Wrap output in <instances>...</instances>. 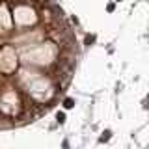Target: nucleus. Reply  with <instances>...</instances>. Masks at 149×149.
Returning <instances> with one entry per match:
<instances>
[{"mask_svg":"<svg viewBox=\"0 0 149 149\" xmlns=\"http://www.w3.org/2000/svg\"><path fill=\"white\" fill-rule=\"evenodd\" d=\"M73 104H75V102H73L71 99H65V108H71Z\"/></svg>","mask_w":149,"mask_h":149,"instance_id":"nucleus-2","label":"nucleus"},{"mask_svg":"<svg viewBox=\"0 0 149 149\" xmlns=\"http://www.w3.org/2000/svg\"><path fill=\"white\" fill-rule=\"evenodd\" d=\"M78 54L56 0H0V131L49 114L67 91Z\"/></svg>","mask_w":149,"mask_h":149,"instance_id":"nucleus-1","label":"nucleus"}]
</instances>
